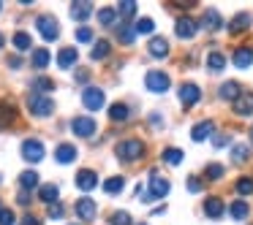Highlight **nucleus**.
I'll return each mask as SVG.
<instances>
[{
    "mask_svg": "<svg viewBox=\"0 0 253 225\" xmlns=\"http://www.w3.org/2000/svg\"><path fill=\"white\" fill-rule=\"evenodd\" d=\"M19 225H44V220L33 217V214H25V217L19 220Z\"/></svg>",
    "mask_w": 253,
    "mask_h": 225,
    "instance_id": "48",
    "label": "nucleus"
},
{
    "mask_svg": "<svg viewBox=\"0 0 253 225\" xmlns=\"http://www.w3.org/2000/svg\"><path fill=\"white\" fill-rule=\"evenodd\" d=\"M212 130H215V122L212 120H202V122H196V125L191 128V138L193 141H204V138L212 136Z\"/></svg>",
    "mask_w": 253,
    "mask_h": 225,
    "instance_id": "15",
    "label": "nucleus"
},
{
    "mask_svg": "<svg viewBox=\"0 0 253 225\" xmlns=\"http://www.w3.org/2000/svg\"><path fill=\"white\" fill-rule=\"evenodd\" d=\"M169 190H171V182L166 179V176H158L153 171L150 174V187H147V195L142 198L144 203H153V201H161V198H166L169 195Z\"/></svg>",
    "mask_w": 253,
    "mask_h": 225,
    "instance_id": "2",
    "label": "nucleus"
},
{
    "mask_svg": "<svg viewBox=\"0 0 253 225\" xmlns=\"http://www.w3.org/2000/svg\"><path fill=\"white\" fill-rule=\"evenodd\" d=\"M11 44L17 46V52H28L30 46H33V38H30V33H25V30H19V33H14Z\"/></svg>",
    "mask_w": 253,
    "mask_h": 225,
    "instance_id": "30",
    "label": "nucleus"
},
{
    "mask_svg": "<svg viewBox=\"0 0 253 225\" xmlns=\"http://www.w3.org/2000/svg\"><path fill=\"white\" fill-rule=\"evenodd\" d=\"M144 152H147V147H144V141H139V138H126V141H120L115 149V155L123 163H136V160L144 158Z\"/></svg>",
    "mask_w": 253,
    "mask_h": 225,
    "instance_id": "1",
    "label": "nucleus"
},
{
    "mask_svg": "<svg viewBox=\"0 0 253 225\" xmlns=\"http://www.w3.org/2000/svg\"><path fill=\"white\" fill-rule=\"evenodd\" d=\"M77 41H79V44H90V41H93V30H90V28H79L77 30Z\"/></svg>",
    "mask_w": 253,
    "mask_h": 225,
    "instance_id": "44",
    "label": "nucleus"
},
{
    "mask_svg": "<svg viewBox=\"0 0 253 225\" xmlns=\"http://www.w3.org/2000/svg\"><path fill=\"white\" fill-rule=\"evenodd\" d=\"M226 68V57L220 55V52H210L207 55V71L210 73H220Z\"/></svg>",
    "mask_w": 253,
    "mask_h": 225,
    "instance_id": "26",
    "label": "nucleus"
},
{
    "mask_svg": "<svg viewBox=\"0 0 253 225\" xmlns=\"http://www.w3.org/2000/svg\"><path fill=\"white\" fill-rule=\"evenodd\" d=\"M229 214H231V220H248V214H251V206H248V201L237 198V201H231Z\"/></svg>",
    "mask_w": 253,
    "mask_h": 225,
    "instance_id": "24",
    "label": "nucleus"
},
{
    "mask_svg": "<svg viewBox=\"0 0 253 225\" xmlns=\"http://www.w3.org/2000/svg\"><path fill=\"white\" fill-rule=\"evenodd\" d=\"M79 60V52L74 49V46H63L60 52H57V68H63V71H68V68H74Z\"/></svg>",
    "mask_w": 253,
    "mask_h": 225,
    "instance_id": "13",
    "label": "nucleus"
},
{
    "mask_svg": "<svg viewBox=\"0 0 253 225\" xmlns=\"http://www.w3.org/2000/svg\"><path fill=\"white\" fill-rule=\"evenodd\" d=\"M28 109L33 117H49L55 111V100L49 95H39V93H30L28 95Z\"/></svg>",
    "mask_w": 253,
    "mask_h": 225,
    "instance_id": "3",
    "label": "nucleus"
},
{
    "mask_svg": "<svg viewBox=\"0 0 253 225\" xmlns=\"http://www.w3.org/2000/svg\"><path fill=\"white\" fill-rule=\"evenodd\" d=\"M77 147L74 144H57V149H55V160L57 163H63V165H68V163H74L77 160Z\"/></svg>",
    "mask_w": 253,
    "mask_h": 225,
    "instance_id": "17",
    "label": "nucleus"
},
{
    "mask_svg": "<svg viewBox=\"0 0 253 225\" xmlns=\"http://www.w3.org/2000/svg\"><path fill=\"white\" fill-rule=\"evenodd\" d=\"M8 65H11V68H19V65H22V60H19V57H8Z\"/></svg>",
    "mask_w": 253,
    "mask_h": 225,
    "instance_id": "51",
    "label": "nucleus"
},
{
    "mask_svg": "<svg viewBox=\"0 0 253 225\" xmlns=\"http://www.w3.org/2000/svg\"><path fill=\"white\" fill-rule=\"evenodd\" d=\"M212 144H215V147H226V144H229V136H215Z\"/></svg>",
    "mask_w": 253,
    "mask_h": 225,
    "instance_id": "50",
    "label": "nucleus"
},
{
    "mask_svg": "<svg viewBox=\"0 0 253 225\" xmlns=\"http://www.w3.org/2000/svg\"><path fill=\"white\" fill-rule=\"evenodd\" d=\"M164 163H169V165H177V163H182V152L177 147H169V149H164Z\"/></svg>",
    "mask_w": 253,
    "mask_h": 225,
    "instance_id": "40",
    "label": "nucleus"
},
{
    "mask_svg": "<svg viewBox=\"0 0 253 225\" xmlns=\"http://www.w3.org/2000/svg\"><path fill=\"white\" fill-rule=\"evenodd\" d=\"M0 49H3V33H0Z\"/></svg>",
    "mask_w": 253,
    "mask_h": 225,
    "instance_id": "53",
    "label": "nucleus"
},
{
    "mask_svg": "<svg viewBox=\"0 0 253 225\" xmlns=\"http://www.w3.org/2000/svg\"><path fill=\"white\" fill-rule=\"evenodd\" d=\"M98 22H101V28H115L117 25V8H101Z\"/></svg>",
    "mask_w": 253,
    "mask_h": 225,
    "instance_id": "32",
    "label": "nucleus"
},
{
    "mask_svg": "<svg viewBox=\"0 0 253 225\" xmlns=\"http://www.w3.org/2000/svg\"><path fill=\"white\" fill-rule=\"evenodd\" d=\"M188 190L199 193V190H202V179H199V176H188Z\"/></svg>",
    "mask_w": 253,
    "mask_h": 225,
    "instance_id": "47",
    "label": "nucleus"
},
{
    "mask_svg": "<svg viewBox=\"0 0 253 225\" xmlns=\"http://www.w3.org/2000/svg\"><path fill=\"white\" fill-rule=\"evenodd\" d=\"M95 185H98V176H95V171L82 168V171L77 174V187H79V190H84V193H87V190H93Z\"/></svg>",
    "mask_w": 253,
    "mask_h": 225,
    "instance_id": "20",
    "label": "nucleus"
},
{
    "mask_svg": "<svg viewBox=\"0 0 253 225\" xmlns=\"http://www.w3.org/2000/svg\"><path fill=\"white\" fill-rule=\"evenodd\" d=\"M133 14H136V3H133V0H123L120 6H117V17L128 19V17H133Z\"/></svg>",
    "mask_w": 253,
    "mask_h": 225,
    "instance_id": "42",
    "label": "nucleus"
},
{
    "mask_svg": "<svg viewBox=\"0 0 253 225\" xmlns=\"http://www.w3.org/2000/svg\"><path fill=\"white\" fill-rule=\"evenodd\" d=\"M30 201H33V198H30V193H28V190H22V193L17 195V203H19V206H28Z\"/></svg>",
    "mask_w": 253,
    "mask_h": 225,
    "instance_id": "49",
    "label": "nucleus"
},
{
    "mask_svg": "<svg viewBox=\"0 0 253 225\" xmlns=\"http://www.w3.org/2000/svg\"><path fill=\"white\" fill-rule=\"evenodd\" d=\"M90 14H93V6H90L87 0H82V3H71V17L77 19V22H84Z\"/></svg>",
    "mask_w": 253,
    "mask_h": 225,
    "instance_id": "25",
    "label": "nucleus"
},
{
    "mask_svg": "<svg viewBox=\"0 0 253 225\" xmlns=\"http://www.w3.org/2000/svg\"><path fill=\"white\" fill-rule=\"evenodd\" d=\"M36 28L44 35V41H55L57 35H60V25H57V19L49 17V14H41V17L36 19Z\"/></svg>",
    "mask_w": 253,
    "mask_h": 225,
    "instance_id": "6",
    "label": "nucleus"
},
{
    "mask_svg": "<svg viewBox=\"0 0 253 225\" xmlns=\"http://www.w3.org/2000/svg\"><path fill=\"white\" fill-rule=\"evenodd\" d=\"M77 82H87V71H79L77 73Z\"/></svg>",
    "mask_w": 253,
    "mask_h": 225,
    "instance_id": "52",
    "label": "nucleus"
},
{
    "mask_svg": "<svg viewBox=\"0 0 253 225\" xmlns=\"http://www.w3.org/2000/svg\"><path fill=\"white\" fill-rule=\"evenodd\" d=\"M71 130H74V136H79V138H90L95 130H98V125H95L93 117H74Z\"/></svg>",
    "mask_w": 253,
    "mask_h": 225,
    "instance_id": "7",
    "label": "nucleus"
},
{
    "mask_svg": "<svg viewBox=\"0 0 253 225\" xmlns=\"http://www.w3.org/2000/svg\"><path fill=\"white\" fill-rule=\"evenodd\" d=\"M39 198L52 206V203H57V198H60V187L57 185H41L39 187Z\"/></svg>",
    "mask_w": 253,
    "mask_h": 225,
    "instance_id": "23",
    "label": "nucleus"
},
{
    "mask_svg": "<svg viewBox=\"0 0 253 225\" xmlns=\"http://www.w3.org/2000/svg\"><path fill=\"white\" fill-rule=\"evenodd\" d=\"M109 52H112L109 41H95V46L90 49V57H93V60H106V57H109Z\"/></svg>",
    "mask_w": 253,
    "mask_h": 225,
    "instance_id": "33",
    "label": "nucleus"
},
{
    "mask_svg": "<svg viewBox=\"0 0 253 225\" xmlns=\"http://www.w3.org/2000/svg\"><path fill=\"white\" fill-rule=\"evenodd\" d=\"M144 84H147L150 93L161 95V93H166V90L171 87V79H169V73H166V71L153 68V71H147V76H144Z\"/></svg>",
    "mask_w": 253,
    "mask_h": 225,
    "instance_id": "4",
    "label": "nucleus"
},
{
    "mask_svg": "<svg viewBox=\"0 0 253 225\" xmlns=\"http://www.w3.org/2000/svg\"><path fill=\"white\" fill-rule=\"evenodd\" d=\"M117 38H120V44L131 46L133 38H136V30H133V25H126V22H123V28L117 30Z\"/></svg>",
    "mask_w": 253,
    "mask_h": 225,
    "instance_id": "36",
    "label": "nucleus"
},
{
    "mask_svg": "<svg viewBox=\"0 0 253 225\" xmlns=\"http://www.w3.org/2000/svg\"><path fill=\"white\" fill-rule=\"evenodd\" d=\"M123 187H126V176H109V179L104 182V190L109 193V195H115V193H123Z\"/></svg>",
    "mask_w": 253,
    "mask_h": 225,
    "instance_id": "35",
    "label": "nucleus"
},
{
    "mask_svg": "<svg viewBox=\"0 0 253 225\" xmlns=\"http://www.w3.org/2000/svg\"><path fill=\"white\" fill-rule=\"evenodd\" d=\"M251 144H253V128H251Z\"/></svg>",
    "mask_w": 253,
    "mask_h": 225,
    "instance_id": "54",
    "label": "nucleus"
},
{
    "mask_svg": "<svg viewBox=\"0 0 253 225\" xmlns=\"http://www.w3.org/2000/svg\"><path fill=\"white\" fill-rule=\"evenodd\" d=\"M63 214H66V209H63V203H60V201L49 206V220H60Z\"/></svg>",
    "mask_w": 253,
    "mask_h": 225,
    "instance_id": "46",
    "label": "nucleus"
},
{
    "mask_svg": "<svg viewBox=\"0 0 253 225\" xmlns=\"http://www.w3.org/2000/svg\"><path fill=\"white\" fill-rule=\"evenodd\" d=\"M112 225H131V214L128 212H115L112 214Z\"/></svg>",
    "mask_w": 253,
    "mask_h": 225,
    "instance_id": "43",
    "label": "nucleus"
},
{
    "mask_svg": "<svg viewBox=\"0 0 253 225\" xmlns=\"http://www.w3.org/2000/svg\"><path fill=\"white\" fill-rule=\"evenodd\" d=\"M82 103H84V109H87V111H101V109H104V103H106L104 90H98V87H84V90H82Z\"/></svg>",
    "mask_w": 253,
    "mask_h": 225,
    "instance_id": "5",
    "label": "nucleus"
},
{
    "mask_svg": "<svg viewBox=\"0 0 253 225\" xmlns=\"http://www.w3.org/2000/svg\"><path fill=\"white\" fill-rule=\"evenodd\" d=\"M174 33H177V38L191 41L193 35L199 33V22H193L191 17H180V19H177V25H174Z\"/></svg>",
    "mask_w": 253,
    "mask_h": 225,
    "instance_id": "11",
    "label": "nucleus"
},
{
    "mask_svg": "<svg viewBox=\"0 0 253 225\" xmlns=\"http://www.w3.org/2000/svg\"><path fill=\"white\" fill-rule=\"evenodd\" d=\"M30 87H33V93H39V95H46L49 90H55V82H52L49 76H36Z\"/></svg>",
    "mask_w": 253,
    "mask_h": 225,
    "instance_id": "29",
    "label": "nucleus"
},
{
    "mask_svg": "<svg viewBox=\"0 0 253 225\" xmlns=\"http://www.w3.org/2000/svg\"><path fill=\"white\" fill-rule=\"evenodd\" d=\"M202 28H204V30H218V28H220V14L215 11V8H207V11H204Z\"/></svg>",
    "mask_w": 253,
    "mask_h": 225,
    "instance_id": "27",
    "label": "nucleus"
},
{
    "mask_svg": "<svg viewBox=\"0 0 253 225\" xmlns=\"http://www.w3.org/2000/svg\"><path fill=\"white\" fill-rule=\"evenodd\" d=\"M133 30H136L139 35H150V33H153V30H155V22H153V19H150V17H142V19H139L136 25H133Z\"/></svg>",
    "mask_w": 253,
    "mask_h": 225,
    "instance_id": "39",
    "label": "nucleus"
},
{
    "mask_svg": "<svg viewBox=\"0 0 253 225\" xmlns=\"http://www.w3.org/2000/svg\"><path fill=\"white\" fill-rule=\"evenodd\" d=\"M218 95H220L223 100H231V103H234V100L242 95L240 82H223V84H220V93H218Z\"/></svg>",
    "mask_w": 253,
    "mask_h": 225,
    "instance_id": "22",
    "label": "nucleus"
},
{
    "mask_svg": "<svg viewBox=\"0 0 253 225\" xmlns=\"http://www.w3.org/2000/svg\"><path fill=\"white\" fill-rule=\"evenodd\" d=\"M19 187H22V190H36V187H39V174H36V171H22V174H19Z\"/></svg>",
    "mask_w": 253,
    "mask_h": 225,
    "instance_id": "28",
    "label": "nucleus"
},
{
    "mask_svg": "<svg viewBox=\"0 0 253 225\" xmlns=\"http://www.w3.org/2000/svg\"><path fill=\"white\" fill-rule=\"evenodd\" d=\"M17 223V217H14L11 209H0V225H14Z\"/></svg>",
    "mask_w": 253,
    "mask_h": 225,
    "instance_id": "45",
    "label": "nucleus"
},
{
    "mask_svg": "<svg viewBox=\"0 0 253 225\" xmlns=\"http://www.w3.org/2000/svg\"><path fill=\"white\" fill-rule=\"evenodd\" d=\"M234 190H237V195H253V176H242V179H237Z\"/></svg>",
    "mask_w": 253,
    "mask_h": 225,
    "instance_id": "38",
    "label": "nucleus"
},
{
    "mask_svg": "<svg viewBox=\"0 0 253 225\" xmlns=\"http://www.w3.org/2000/svg\"><path fill=\"white\" fill-rule=\"evenodd\" d=\"M248 158H251V147L248 144H234L231 147V160L234 163H248Z\"/></svg>",
    "mask_w": 253,
    "mask_h": 225,
    "instance_id": "34",
    "label": "nucleus"
},
{
    "mask_svg": "<svg viewBox=\"0 0 253 225\" xmlns=\"http://www.w3.org/2000/svg\"><path fill=\"white\" fill-rule=\"evenodd\" d=\"M223 212H226V206H223V201H220L218 195H212V198L204 201V214H207L210 220H220V217H223Z\"/></svg>",
    "mask_w": 253,
    "mask_h": 225,
    "instance_id": "18",
    "label": "nucleus"
},
{
    "mask_svg": "<svg viewBox=\"0 0 253 225\" xmlns=\"http://www.w3.org/2000/svg\"><path fill=\"white\" fill-rule=\"evenodd\" d=\"M0 8H3V3H0Z\"/></svg>",
    "mask_w": 253,
    "mask_h": 225,
    "instance_id": "55",
    "label": "nucleus"
},
{
    "mask_svg": "<svg viewBox=\"0 0 253 225\" xmlns=\"http://www.w3.org/2000/svg\"><path fill=\"white\" fill-rule=\"evenodd\" d=\"M234 114L237 117H251L253 114V93H242L234 100Z\"/></svg>",
    "mask_w": 253,
    "mask_h": 225,
    "instance_id": "16",
    "label": "nucleus"
},
{
    "mask_svg": "<svg viewBox=\"0 0 253 225\" xmlns=\"http://www.w3.org/2000/svg\"><path fill=\"white\" fill-rule=\"evenodd\" d=\"M180 103L185 106V109H191V106H196L199 100H202V90L196 87L193 82H185V84H180Z\"/></svg>",
    "mask_w": 253,
    "mask_h": 225,
    "instance_id": "8",
    "label": "nucleus"
},
{
    "mask_svg": "<svg viewBox=\"0 0 253 225\" xmlns=\"http://www.w3.org/2000/svg\"><path fill=\"white\" fill-rule=\"evenodd\" d=\"M220 176H223V165H220V163H207V168H204V179L218 182Z\"/></svg>",
    "mask_w": 253,
    "mask_h": 225,
    "instance_id": "41",
    "label": "nucleus"
},
{
    "mask_svg": "<svg viewBox=\"0 0 253 225\" xmlns=\"http://www.w3.org/2000/svg\"><path fill=\"white\" fill-rule=\"evenodd\" d=\"M253 25V17L248 11H242V14H237V17H231V22H229V33L231 35H240V33H245L248 28Z\"/></svg>",
    "mask_w": 253,
    "mask_h": 225,
    "instance_id": "14",
    "label": "nucleus"
},
{
    "mask_svg": "<svg viewBox=\"0 0 253 225\" xmlns=\"http://www.w3.org/2000/svg\"><path fill=\"white\" fill-rule=\"evenodd\" d=\"M147 52H150V57H166L169 55V41L164 38V35H155L153 41H150V46H147Z\"/></svg>",
    "mask_w": 253,
    "mask_h": 225,
    "instance_id": "21",
    "label": "nucleus"
},
{
    "mask_svg": "<svg viewBox=\"0 0 253 225\" xmlns=\"http://www.w3.org/2000/svg\"><path fill=\"white\" fill-rule=\"evenodd\" d=\"M22 158L28 160V163H39V160L44 158V144H41L39 138H25L22 141Z\"/></svg>",
    "mask_w": 253,
    "mask_h": 225,
    "instance_id": "9",
    "label": "nucleus"
},
{
    "mask_svg": "<svg viewBox=\"0 0 253 225\" xmlns=\"http://www.w3.org/2000/svg\"><path fill=\"white\" fill-rule=\"evenodd\" d=\"M17 122V109L8 100H0V128H11Z\"/></svg>",
    "mask_w": 253,
    "mask_h": 225,
    "instance_id": "19",
    "label": "nucleus"
},
{
    "mask_svg": "<svg viewBox=\"0 0 253 225\" xmlns=\"http://www.w3.org/2000/svg\"><path fill=\"white\" fill-rule=\"evenodd\" d=\"M231 63H234V68H240V71H248V68L253 65V46H237L234 55H231Z\"/></svg>",
    "mask_w": 253,
    "mask_h": 225,
    "instance_id": "12",
    "label": "nucleus"
},
{
    "mask_svg": "<svg viewBox=\"0 0 253 225\" xmlns=\"http://www.w3.org/2000/svg\"><path fill=\"white\" fill-rule=\"evenodd\" d=\"M46 65H49V52H46L44 46H39V49L33 52V68H39V71H44Z\"/></svg>",
    "mask_w": 253,
    "mask_h": 225,
    "instance_id": "37",
    "label": "nucleus"
},
{
    "mask_svg": "<svg viewBox=\"0 0 253 225\" xmlns=\"http://www.w3.org/2000/svg\"><path fill=\"white\" fill-rule=\"evenodd\" d=\"M74 209H77V217L82 220V223H93L95 214H98V206H95L93 198H79Z\"/></svg>",
    "mask_w": 253,
    "mask_h": 225,
    "instance_id": "10",
    "label": "nucleus"
},
{
    "mask_svg": "<svg viewBox=\"0 0 253 225\" xmlns=\"http://www.w3.org/2000/svg\"><path fill=\"white\" fill-rule=\"evenodd\" d=\"M128 117H131V111H128L126 103H112V109H109V120L112 122H126Z\"/></svg>",
    "mask_w": 253,
    "mask_h": 225,
    "instance_id": "31",
    "label": "nucleus"
}]
</instances>
